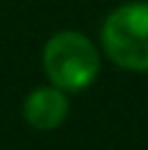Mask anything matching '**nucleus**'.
Listing matches in <instances>:
<instances>
[{"instance_id":"f257e3e1","label":"nucleus","mask_w":148,"mask_h":150,"mask_svg":"<svg viewBox=\"0 0 148 150\" xmlns=\"http://www.w3.org/2000/svg\"><path fill=\"white\" fill-rule=\"evenodd\" d=\"M42 69L52 86L64 93H79L96 81L101 54L86 35L77 30H62L49 37L42 49Z\"/></svg>"},{"instance_id":"f03ea898","label":"nucleus","mask_w":148,"mask_h":150,"mask_svg":"<svg viewBox=\"0 0 148 150\" xmlns=\"http://www.w3.org/2000/svg\"><path fill=\"white\" fill-rule=\"evenodd\" d=\"M101 47L116 67L148 71V3L119 5L101 25Z\"/></svg>"},{"instance_id":"7ed1b4c3","label":"nucleus","mask_w":148,"mask_h":150,"mask_svg":"<svg viewBox=\"0 0 148 150\" xmlns=\"http://www.w3.org/2000/svg\"><path fill=\"white\" fill-rule=\"evenodd\" d=\"M69 113L67 93L57 86H37L27 93L22 103V116L37 130H54L64 123Z\"/></svg>"}]
</instances>
